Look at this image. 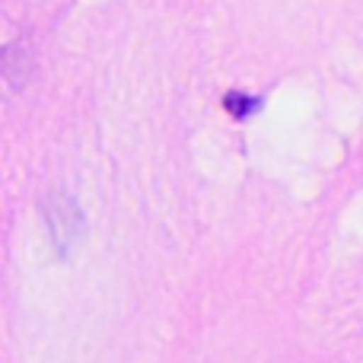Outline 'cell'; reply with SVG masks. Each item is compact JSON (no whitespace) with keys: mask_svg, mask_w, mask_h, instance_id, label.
Returning a JSON list of instances; mask_svg holds the SVG:
<instances>
[{"mask_svg":"<svg viewBox=\"0 0 363 363\" xmlns=\"http://www.w3.org/2000/svg\"><path fill=\"white\" fill-rule=\"evenodd\" d=\"M223 108L233 115V118L245 121L249 115H255L258 108H262V99H258V96H249V93H239V89H230V93L223 96Z\"/></svg>","mask_w":363,"mask_h":363,"instance_id":"cell-1","label":"cell"}]
</instances>
